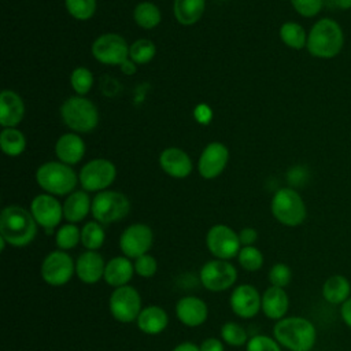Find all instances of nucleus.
Wrapping results in <instances>:
<instances>
[{
    "instance_id": "obj_23",
    "label": "nucleus",
    "mask_w": 351,
    "mask_h": 351,
    "mask_svg": "<svg viewBox=\"0 0 351 351\" xmlns=\"http://www.w3.org/2000/svg\"><path fill=\"white\" fill-rule=\"evenodd\" d=\"M134 274V266L128 256H115L106 262L104 269V281L112 287H123L128 285Z\"/></svg>"
},
{
    "instance_id": "obj_17",
    "label": "nucleus",
    "mask_w": 351,
    "mask_h": 351,
    "mask_svg": "<svg viewBox=\"0 0 351 351\" xmlns=\"http://www.w3.org/2000/svg\"><path fill=\"white\" fill-rule=\"evenodd\" d=\"M229 159V151L222 143H210L199 159V173L203 178H215L219 176Z\"/></svg>"
},
{
    "instance_id": "obj_12",
    "label": "nucleus",
    "mask_w": 351,
    "mask_h": 351,
    "mask_svg": "<svg viewBox=\"0 0 351 351\" xmlns=\"http://www.w3.org/2000/svg\"><path fill=\"white\" fill-rule=\"evenodd\" d=\"M92 53L96 60L104 64L117 66L128 60L129 47L123 37L115 33H107L97 37L92 45Z\"/></svg>"
},
{
    "instance_id": "obj_31",
    "label": "nucleus",
    "mask_w": 351,
    "mask_h": 351,
    "mask_svg": "<svg viewBox=\"0 0 351 351\" xmlns=\"http://www.w3.org/2000/svg\"><path fill=\"white\" fill-rule=\"evenodd\" d=\"M104 240V229L97 221H89L81 229V243L89 251H97L103 245Z\"/></svg>"
},
{
    "instance_id": "obj_3",
    "label": "nucleus",
    "mask_w": 351,
    "mask_h": 351,
    "mask_svg": "<svg viewBox=\"0 0 351 351\" xmlns=\"http://www.w3.org/2000/svg\"><path fill=\"white\" fill-rule=\"evenodd\" d=\"M344 44V34L340 25L329 18L319 19L311 27L307 36L308 52L321 59H330L336 56Z\"/></svg>"
},
{
    "instance_id": "obj_35",
    "label": "nucleus",
    "mask_w": 351,
    "mask_h": 351,
    "mask_svg": "<svg viewBox=\"0 0 351 351\" xmlns=\"http://www.w3.org/2000/svg\"><path fill=\"white\" fill-rule=\"evenodd\" d=\"M55 240H56V245L60 250H63V251L71 250L81 241V230L74 223L63 225L56 232Z\"/></svg>"
},
{
    "instance_id": "obj_20",
    "label": "nucleus",
    "mask_w": 351,
    "mask_h": 351,
    "mask_svg": "<svg viewBox=\"0 0 351 351\" xmlns=\"http://www.w3.org/2000/svg\"><path fill=\"white\" fill-rule=\"evenodd\" d=\"M160 167L165 173L174 178H184L192 171V162L186 152L180 148H166L159 156Z\"/></svg>"
},
{
    "instance_id": "obj_2",
    "label": "nucleus",
    "mask_w": 351,
    "mask_h": 351,
    "mask_svg": "<svg viewBox=\"0 0 351 351\" xmlns=\"http://www.w3.org/2000/svg\"><path fill=\"white\" fill-rule=\"evenodd\" d=\"M37 234V222L32 213L19 206H8L0 214V236L14 247L30 244Z\"/></svg>"
},
{
    "instance_id": "obj_40",
    "label": "nucleus",
    "mask_w": 351,
    "mask_h": 351,
    "mask_svg": "<svg viewBox=\"0 0 351 351\" xmlns=\"http://www.w3.org/2000/svg\"><path fill=\"white\" fill-rule=\"evenodd\" d=\"M245 351H281V347L274 337L266 335H255L248 339Z\"/></svg>"
},
{
    "instance_id": "obj_33",
    "label": "nucleus",
    "mask_w": 351,
    "mask_h": 351,
    "mask_svg": "<svg viewBox=\"0 0 351 351\" xmlns=\"http://www.w3.org/2000/svg\"><path fill=\"white\" fill-rule=\"evenodd\" d=\"M155 52H156L155 44L147 38H138L129 47L130 60L138 64L148 63L155 56Z\"/></svg>"
},
{
    "instance_id": "obj_9",
    "label": "nucleus",
    "mask_w": 351,
    "mask_h": 351,
    "mask_svg": "<svg viewBox=\"0 0 351 351\" xmlns=\"http://www.w3.org/2000/svg\"><path fill=\"white\" fill-rule=\"evenodd\" d=\"M40 273L48 285L62 287L75 274V262L63 250L51 251L43 259Z\"/></svg>"
},
{
    "instance_id": "obj_7",
    "label": "nucleus",
    "mask_w": 351,
    "mask_h": 351,
    "mask_svg": "<svg viewBox=\"0 0 351 351\" xmlns=\"http://www.w3.org/2000/svg\"><path fill=\"white\" fill-rule=\"evenodd\" d=\"M130 203L128 197L115 191L99 192L92 200V215L100 223H112L128 215Z\"/></svg>"
},
{
    "instance_id": "obj_42",
    "label": "nucleus",
    "mask_w": 351,
    "mask_h": 351,
    "mask_svg": "<svg viewBox=\"0 0 351 351\" xmlns=\"http://www.w3.org/2000/svg\"><path fill=\"white\" fill-rule=\"evenodd\" d=\"M292 7L298 14L306 18H311L317 15L322 8V0H291Z\"/></svg>"
},
{
    "instance_id": "obj_13",
    "label": "nucleus",
    "mask_w": 351,
    "mask_h": 351,
    "mask_svg": "<svg viewBox=\"0 0 351 351\" xmlns=\"http://www.w3.org/2000/svg\"><path fill=\"white\" fill-rule=\"evenodd\" d=\"M154 243V233L145 223H133L128 226L119 237V248L129 259L145 255Z\"/></svg>"
},
{
    "instance_id": "obj_37",
    "label": "nucleus",
    "mask_w": 351,
    "mask_h": 351,
    "mask_svg": "<svg viewBox=\"0 0 351 351\" xmlns=\"http://www.w3.org/2000/svg\"><path fill=\"white\" fill-rule=\"evenodd\" d=\"M70 15L80 21H86L96 11V0H64Z\"/></svg>"
},
{
    "instance_id": "obj_41",
    "label": "nucleus",
    "mask_w": 351,
    "mask_h": 351,
    "mask_svg": "<svg viewBox=\"0 0 351 351\" xmlns=\"http://www.w3.org/2000/svg\"><path fill=\"white\" fill-rule=\"evenodd\" d=\"M133 266H134V273L138 274L143 278L154 277L156 270H158L156 259L149 254H145V255H141V256L136 258L134 262H133Z\"/></svg>"
},
{
    "instance_id": "obj_29",
    "label": "nucleus",
    "mask_w": 351,
    "mask_h": 351,
    "mask_svg": "<svg viewBox=\"0 0 351 351\" xmlns=\"http://www.w3.org/2000/svg\"><path fill=\"white\" fill-rule=\"evenodd\" d=\"M0 147L3 152L10 156H16L22 154L26 147L23 133L14 128H4L0 134Z\"/></svg>"
},
{
    "instance_id": "obj_39",
    "label": "nucleus",
    "mask_w": 351,
    "mask_h": 351,
    "mask_svg": "<svg viewBox=\"0 0 351 351\" xmlns=\"http://www.w3.org/2000/svg\"><path fill=\"white\" fill-rule=\"evenodd\" d=\"M267 277L273 287L285 288L287 285H289L292 280V270L289 269L288 265L278 262L270 267Z\"/></svg>"
},
{
    "instance_id": "obj_45",
    "label": "nucleus",
    "mask_w": 351,
    "mask_h": 351,
    "mask_svg": "<svg viewBox=\"0 0 351 351\" xmlns=\"http://www.w3.org/2000/svg\"><path fill=\"white\" fill-rule=\"evenodd\" d=\"M340 318L351 329V296L340 306Z\"/></svg>"
},
{
    "instance_id": "obj_19",
    "label": "nucleus",
    "mask_w": 351,
    "mask_h": 351,
    "mask_svg": "<svg viewBox=\"0 0 351 351\" xmlns=\"http://www.w3.org/2000/svg\"><path fill=\"white\" fill-rule=\"evenodd\" d=\"M106 262L97 251L86 250L75 262V274L85 284H96L104 277Z\"/></svg>"
},
{
    "instance_id": "obj_47",
    "label": "nucleus",
    "mask_w": 351,
    "mask_h": 351,
    "mask_svg": "<svg viewBox=\"0 0 351 351\" xmlns=\"http://www.w3.org/2000/svg\"><path fill=\"white\" fill-rule=\"evenodd\" d=\"M173 351H200V348L191 341H184V343H180L178 346H176L173 348Z\"/></svg>"
},
{
    "instance_id": "obj_10",
    "label": "nucleus",
    "mask_w": 351,
    "mask_h": 351,
    "mask_svg": "<svg viewBox=\"0 0 351 351\" xmlns=\"http://www.w3.org/2000/svg\"><path fill=\"white\" fill-rule=\"evenodd\" d=\"M199 278L206 289L222 292L233 287L237 280V270L229 261L215 258L202 266Z\"/></svg>"
},
{
    "instance_id": "obj_28",
    "label": "nucleus",
    "mask_w": 351,
    "mask_h": 351,
    "mask_svg": "<svg viewBox=\"0 0 351 351\" xmlns=\"http://www.w3.org/2000/svg\"><path fill=\"white\" fill-rule=\"evenodd\" d=\"M173 11L181 25H193L203 15L204 0H174Z\"/></svg>"
},
{
    "instance_id": "obj_22",
    "label": "nucleus",
    "mask_w": 351,
    "mask_h": 351,
    "mask_svg": "<svg viewBox=\"0 0 351 351\" xmlns=\"http://www.w3.org/2000/svg\"><path fill=\"white\" fill-rule=\"evenodd\" d=\"M25 114L22 99L14 90H3L0 95V123L4 128L16 126Z\"/></svg>"
},
{
    "instance_id": "obj_11",
    "label": "nucleus",
    "mask_w": 351,
    "mask_h": 351,
    "mask_svg": "<svg viewBox=\"0 0 351 351\" xmlns=\"http://www.w3.org/2000/svg\"><path fill=\"white\" fill-rule=\"evenodd\" d=\"M206 245L217 259L223 261L237 256L241 250L239 233L226 225H214L210 228L206 236Z\"/></svg>"
},
{
    "instance_id": "obj_46",
    "label": "nucleus",
    "mask_w": 351,
    "mask_h": 351,
    "mask_svg": "<svg viewBox=\"0 0 351 351\" xmlns=\"http://www.w3.org/2000/svg\"><path fill=\"white\" fill-rule=\"evenodd\" d=\"M195 117H196V119H197L199 122L206 123V122H208V121L211 119V110H210L207 106L200 104V106L195 110Z\"/></svg>"
},
{
    "instance_id": "obj_16",
    "label": "nucleus",
    "mask_w": 351,
    "mask_h": 351,
    "mask_svg": "<svg viewBox=\"0 0 351 351\" xmlns=\"http://www.w3.org/2000/svg\"><path fill=\"white\" fill-rule=\"evenodd\" d=\"M30 213L37 225L51 230L59 225L63 217V206L52 195L43 193L32 200Z\"/></svg>"
},
{
    "instance_id": "obj_14",
    "label": "nucleus",
    "mask_w": 351,
    "mask_h": 351,
    "mask_svg": "<svg viewBox=\"0 0 351 351\" xmlns=\"http://www.w3.org/2000/svg\"><path fill=\"white\" fill-rule=\"evenodd\" d=\"M117 176L115 166L107 159H93L80 171V182L85 191H101L110 186Z\"/></svg>"
},
{
    "instance_id": "obj_43",
    "label": "nucleus",
    "mask_w": 351,
    "mask_h": 351,
    "mask_svg": "<svg viewBox=\"0 0 351 351\" xmlns=\"http://www.w3.org/2000/svg\"><path fill=\"white\" fill-rule=\"evenodd\" d=\"M239 239L243 247L254 245L255 241L258 240V232L254 228H243L239 233Z\"/></svg>"
},
{
    "instance_id": "obj_1",
    "label": "nucleus",
    "mask_w": 351,
    "mask_h": 351,
    "mask_svg": "<svg viewBox=\"0 0 351 351\" xmlns=\"http://www.w3.org/2000/svg\"><path fill=\"white\" fill-rule=\"evenodd\" d=\"M273 336L289 351H311L317 341V329L310 319L292 315L276 321Z\"/></svg>"
},
{
    "instance_id": "obj_30",
    "label": "nucleus",
    "mask_w": 351,
    "mask_h": 351,
    "mask_svg": "<svg viewBox=\"0 0 351 351\" xmlns=\"http://www.w3.org/2000/svg\"><path fill=\"white\" fill-rule=\"evenodd\" d=\"M133 15H134L136 23L144 29H154L160 22L159 8L149 1L138 3L134 8Z\"/></svg>"
},
{
    "instance_id": "obj_44",
    "label": "nucleus",
    "mask_w": 351,
    "mask_h": 351,
    "mask_svg": "<svg viewBox=\"0 0 351 351\" xmlns=\"http://www.w3.org/2000/svg\"><path fill=\"white\" fill-rule=\"evenodd\" d=\"M200 351H223V343L217 337H208L199 346Z\"/></svg>"
},
{
    "instance_id": "obj_48",
    "label": "nucleus",
    "mask_w": 351,
    "mask_h": 351,
    "mask_svg": "<svg viewBox=\"0 0 351 351\" xmlns=\"http://www.w3.org/2000/svg\"><path fill=\"white\" fill-rule=\"evenodd\" d=\"M121 69L125 74H133L136 71V66H134V62L133 60H125L122 64H121Z\"/></svg>"
},
{
    "instance_id": "obj_4",
    "label": "nucleus",
    "mask_w": 351,
    "mask_h": 351,
    "mask_svg": "<svg viewBox=\"0 0 351 351\" xmlns=\"http://www.w3.org/2000/svg\"><path fill=\"white\" fill-rule=\"evenodd\" d=\"M273 217L285 226H299L304 222L307 210L302 196L292 188L278 189L271 199Z\"/></svg>"
},
{
    "instance_id": "obj_5",
    "label": "nucleus",
    "mask_w": 351,
    "mask_h": 351,
    "mask_svg": "<svg viewBox=\"0 0 351 351\" xmlns=\"http://www.w3.org/2000/svg\"><path fill=\"white\" fill-rule=\"evenodd\" d=\"M36 180L38 185L51 195H66L74 191L77 176L74 170L60 162H47L37 169Z\"/></svg>"
},
{
    "instance_id": "obj_21",
    "label": "nucleus",
    "mask_w": 351,
    "mask_h": 351,
    "mask_svg": "<svg viewBox=\"0 0 351 351\" xmlns=\"http://www.w3.org/2000/svg\"><path fill=\"white\" fill-rule=\"evenodd\" d=\"M289 307V298L285 288L270 285L262 295V311L273 321H278L285 317Z\"/></svg>"
},
{
    "instance_id": "obj_38",
    "label": "nucleus",
    "mask_w": 351,
    "mask_h": 351,
    "mask_svg": "<svg viewBox=\"0 0 351 351\" xmlns=\"http://www.w3.org/2000/svg\"><path fill=\"white\" fill-rule=\"evenodd\" d=\"M71 86L78 95H85L90 90L93 85V75L92 73L85 67H77L71 73Z\"/></svg>"
},
{
    "instance_id": "obj_6",
    "label": "nucleus",
    "mask_w": 351,
    "mask_h": 351,
    "mask_svg": "<svg viewBox=\"0 0 351 351\" xmlns=\"http://www.w3.org/2000/svg\"><path fill=\"white\" fill-rule=\"evenodd\" d=\"M63 122L73 130L80 133L90 132L96 128L99 121L97 108L95 104L81 96L67 99L60 108Z\"/></svg>"
},
{
    "instance_id": "obj_49",
    "label": "nucleus",
    "mask_w": 351,
    "mask_h": 351,
    "mask_svg": "<svg viewBox=\"0 0 351 351\" xmlns=\"http://www.w3.org/2000/svg\"><path fill=\"white\" fill-rule=\"evenodd\" d=\"M330 1L339 10H350L351 8V0H330Z\"/></svg>"
},
{
    "instance_id": "obj_26",
    "label": "nucleus",
    "mask_w": 351,
    "mask_h": 351,
    "mask_svg": "<svg viewBox=\"0 0 351 351\" xmlns=\"http://www.w3.org/2000/svg\"><path fill=\"white\" fill-rule=\"evenodd\" d=\"M324 299L333 306H341L351 296V282L343 274L329 276L322 285Z\"/></svg>"
},
{
    "instance_id": "obj_18",
    "label": "nucleus",
    "mask_w": 351,
    "mask_h": 351,
    "mask_svg": "<svg viewBox=\"0 0 351 351\" xmlns=\"http://www.w3.org/2000/svg\"><path fill=\"white\" fill-rule=\"evenodd\" d=\"M176 314L181 324L195 328L206 322L208 317V307L200 298L184 296L176 304Z\"/></svg>"
},
{
    "instance_id": "obj_8",
    "label": "nucleus",
    "mask_w": 351,
    "mask_h": 351,
    "mask_svg": "<svg viewBox=\"0 0 351 351\" xmlns=\"http://www.w3.org/2000/svg\"><path fill=\"white\" fill-rule=\"evenodd\" d=\"M108 307L111 315L122 324L137 321V317L143 310L140 293L132 285L114 288L108 300Z\"/></svg>"
},
{
    "instance_id": "obj_24",
    "label": "nucleus",
    "mask_w": 351,
    "mask_h": 351,
    "mask_svg": "<svg viewBox=\"0 0 351 351\" xmlns=\"http://www.w3.org/2000/svg\"><path fill=\"white\" fill-rule=\"evenodd\" d=\"M56 156L66 165L78 163L85 154V144L81 137L74 133H66L60 136L55 145Z\"/></svg>"
},
{
    "instance_id": "obj_36",
    "label": "nucleus",
    "mask_w": 351,
    "mask_h": 351,
    "mask_svg": "<svg viewBox=\"0 0 351 351\" xmlns=\"http://www.w3.org/2000/svg\"><path fill=\"white\" fill-rule=\"evenodd\" d=\"M221 337L226 344L233 346V347L244 346L248 341L245 329L241 325H239L237 322H232V321L222 325Z\"/></svg>"
},
{
    "instance_id": "obj_27",
    "label": "nucleus",
    "mask_w": 351,
    "mask_h": 351,
    "mask_svg": "<svg viewBox=\"0 0 351 351\" xmlns=\"http://www.w3.org/2000/svg\"><path fill=\"white\" fill-rule=\"evenodd\" d=\"M89 210H92V203L88 193L84 191L71 192L63 203V217L70 223L82 221L88 215Z\"/></svg>"
},
{
    "instance_id": "obj_34",
    "label": "nucleus",
    "mask_w": 351,
    "mask_h": 351,
    "mask_svg": "<svg viewBox=\"0 0 351 351\" xmlns=\"http://www.w3.org/2000/svg\"><path fill=\"white\" fill-rule=\"evenodd\" d=\"M237 259L240 266L247 271H256L263 265V254L254 245L241 247Z\"/></svg>"
},
{
    "instance_id": "obj_25",
    "label": "nucleus",
    "mask_w": 351,
    "mask_h": 351,
    "mask_svg": "<svg viewBox=\"0 0 351 351\" xmlns=\"http://www.w3.org/2000/svg\"><path fill=\"white\" fill-rule=\"evenodd\" d=\"M136 322L143 333L159 335L166 329L169 315L160 306H147L141 310Z\"/></svg>"
},
{
    "instance_id": "obj_32",
    "label": "nucleus",
    "mask_w": 351,
    "mask_h": 351,
    "mask_svg": "<svg viewBox=\"0 0 351 351\" xmlns=\"http://www.w3.org/2000/svg\"><path fill=\"white\" fill-rule=\"evenodd\" d=\"M280 37L285 45L293 49H302L307 44L306 32L296 22L284 23L280 29Z\"/></svg>"
},
{
    "instance_id": "obj_15",
    "label": "nucleus",
    "mask_w": 351,
    "mask_h": 351,
    "mask_svg": "<svg viewBox=\"0 0 351 351\" xmlns=\"http://www.w3.org/2000/svg\"><path fill=\"white\" fill-rule=\"evenodd\" d=\"M232 311L240 318H252L262 308V295L250 284L237 285L229 299Z\"/></svg>"
}]
</instances>
